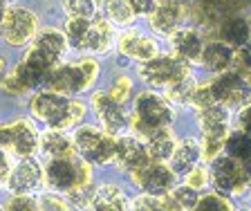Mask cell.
<instances>
[{"mask_svg":"<svg viewBox=\"0 0 251 211\" xmlns=\"http://www.w3.org/2000/svg\"><path fill=\"white\" fill-rule=\"evenodd\" d=\"M193 117L200 131L204 164H209L218 155H222L225 139L231 131V122H233V112L226 110L225 106L220 104H211L206 108H202V110H195Z\"/></svg>","mask_w":251,"mask_h":211,"instance_id":"obj_7","label":"cell"},{"mask_svg":"<svg viewBox=\"0 0 251 211\" xmlns=\"http://www.w3.org/2000/svg\"><path fill=\"white\" fill-rule=\"evenodd\" d=\"M231 68H235V50L222 43L220 38H206L200 70H204L206 77H218Z\"/></svg>","mask_w":251,"mask_h":211,"instance_id":"obj_23","label":"cell"},{"mask_svg":"<svg viewBox=\"0 0 251 211\" xmlns=\"http://www.w3.org/2000/svg\"><path fill=\"white\" fill-rule=\"evenodd\" d=\"M235 126L251 137V104L247 106V108H242V110L235 115Z\"/></svg>","mask_w":251,"mask_h":211,"instance_id":"obj_41","label":"cell"},{"mask_svg":"<svg viewBox=\"0 0 251 211\" xmlns=\"http://www.w3.org/2000/svg\"><path fill=\"white\" fill-rule=\"evenodd\" d=\"M135 79L141 88L157 90V92H166L173 85H177L179 81L188 79L198 74V70L186 65L184 61H179L177 56H173L168 50H164L162 54H157L155 58L146 61L141 65H135Z\"/></svg>","mask_w":251,"mask_h":211,"instance_id":"obj_5","label":"cell"},{"mask_svg":"<svg viewBox=\"0 0 251 211\" xmlns=\"http://www.w3.org/2000/svg\"><path fill=\"white\" fill-rule=\"evenodd\" d=\"M90 108L81 97H65L52 90H36L29 97V115L36 122L45 124L47 131H74L85 124Z\"/></svg>","mask_w":251,"mask_h":211,"instance_id":"obj_1","label":"cell"},{"mask_svg":"<svg viewBox=\"0 0 251 211\" xmlns=\"http://www.w3.org/2000/svg\"><path fill=\"white\" fill-rule=\"evenodd\" d=\"M211 38H220L222 43H226L229 48H233L235 52L240 48H245L251 41V25L249 16H229L215 27V32Z\"/></svg>","mask_w":251,"mask_h":211,"instance_id":"obj_25","label":"cell"},{"mask_svg":"<svg viewBox=\"0 0 251 211\" xmlns=\"http://www.w3.org/2000/svg\"><path fill=\"white\" fill-rule=\"evenodd\" d=\"M65 18H92L99 14V5L94 0H61Z\"/></svg>","mask_w":251,"mask_h":211,"instance_id":"obj_34","label":"cell"},{"mask_svg":"<svg viewBox=\"0 0 251 211\" xmlns=\"http://www.w3.org/2000/svg\"><path fill=\"white\" fill-rule=\"evenodd\" d=\"M198 81H200V74H193V77L179 81L177 85H173L171 90H166L164 95L168 97V101L177 110H191V101H193V92L198 88Z\"/></svg>","mask_w":251,"mask_h":211,"instance_id":"obj_32","label":"cell"},{"mask_svg":"<svg viewBox=\"0 0 251 211\" xmlns=\"http://www.w3.org/2000/svg\"><path fill=\"white\" fill-rule=\"evenodd\" d=\"M247 169H249V193H251V162H247Z\"/></svg>","mask_w":251,"mask_h":211,"instance_id":"obj_44","label":"cell"},{"mask_svg":"<svg viewBox=\"0 0 251 211\" xmlns=\"http://www.w3.org/2000/svg\"><path fill=\"white\" fill-rule=\"evenodd\" d=\"M85 211H130V195L117 182H103Z\"/></svg>","mask_w":251,"mask_h":211,"instance_id":"obj_24","label":"cell"},{"mask_svg":"<svg viewBox=\"0 0 251 211\" xmlns=\"http://www.w3.org/2000/svg\"><path fill=\"white\" fill-rule=\"evenodd\" d=\"M0 151H7L11 158H34L41 151V132L31 119H14L0 126Z\"/></svg>","mask_w":251,"mask_h":211,"instance_id":"obj_16","label":"cell"},{"mask_svg":"<svg viewBox=\"0 0 251 211\" xmlns=\"http://www.w3.org/2000/svg\"><path fill=\"white\" fill-rule=\"evenodd\" d=\"M103 77V63L94 56H78L72 61H63L50 72L45 88L65 97H81L92 92Z\"/></svg>","mask_w":251,"mask_h":211,"instance_id":"obj_4","label":"cell"},{"mask_svg":"<svg viewBox=\"0 0 251 211\" xmlns=\"http://www.w3.org/2000/svg\"><path fill=\"white\" fill-rule=\"evenodd\" d=\"M68 52H70V45L63 29H58V27H41L38 34L34 36V41L27 45V52L23 54L21 61H25L29 68L50 77V72L58 63L65 61Z\"/></svg>","mask_w":251,"mask_h":211,"instance_id":"obj_6","label":"cell"},{"mask_svg":"<svg viewBox=\"0 0 251 211\" xmlns=\"http://www.w3.org/2000/svg\"><path fill=\"white\" fill-rule=\"evenodd\" d=\"M184 185H188L191 189H195V191H200L202 193L206 186L211 185V175H209V164H200V166H195L193 171L188 175H184Z\"/></svg>","mask_w":251,"mask_h":211,"instance_id":"obj_37","label":"cell"},{"mask_svg":"<svg viewBox=\"0 0 251 211\" xmlns=\"http://www.w3.org/2000/svg\"><path fill=\"white\" fill-rule=\"evenodd\" d=\"M63 34L68 38L70 50L78 52V56H94L103 61L115 54L119 29L110 25L99 11L92 18H65Z\"/></svg>","mask_w":251,"mask_h":211,"instance_id":"obj_2","label":"cell"},{"mask_svg":"<svg viewBox=\"0 0 251 211\" xmlns=\"http://www.w3.org/2000/svg\"><path fill=\"white\" fill-rule=\"evenodd\" d=\"M130 211H182L177 202L166 195H151V193H137L130 198Z\"/></svg>","mask_w":251,"mask_h":211,"instance_id":"obj_31","label":"cell"},{"mask_svg":"<svg viewBox=\"0 0 251 211\" xmlns=\"http://www.w3.org/2000/svg\"><path fill=\"white\" fill-rule=\"evenodd\" d=\"M94 2H97V5L101 7V5H103V2H105V0H94Z\"/></svg>","mask_w":251,"mask_h":211,"instance_id":"obj_46","label":"cell"},{"mask_svg":"<svg viewBox=\"0 0 251 211\" xmlns=\"http://www.w3.org/2000/svg\"><path fill=\"white\" fill-rule=\"evenodd\" d=\"M38 207L41 211H74V207L68 202V198L63 193H54V191H47L38 198Z\"/></svg>","mask_w":251,"mask_h":211,"instance_id":"obj_36","label":"cell"},{"mask_svg":"<svg viewBox=\"0 0 251 211\" xmlns=\"http://www.w3.org/2000/svg\"><path fill=\"white\" fill-rule=\"evenodd\" d=\"M128 5H130L132 14L137 16V21H146L157 9V0H128Z\"/></svg>","mask_w":251,"mask_h":211,"instance_id":"obj_38","label":"cell"},{"mask_svg":"<svg viewBox=\"0 0 251 211\" xmlns=\"http://www.w3.org/2000/svg\"><path fill=\"white\" fill-rule=\"evenodd\" d=\"M222 155L238 159V162H251V137L247 132H242L240 128H231L229 135L225 139V148Z\"/></svg>","mask_w":251,"mask_h":211,"instance_id":"obj_30","label":"cell"},{"mask_svg":"<svg viewBox=\"0 0 251 211\" xmlns=\"http://www.w3.org/2000/svg\"><path fill=\"white\" fill-rule=\"evenodd\" d=\"M249 25H251V14H249Z\"/></svg>","mask_w":251,"mask_h":211,"instance_id":"obj_48","label":"cell"},{"mask_svg":"<svg viewBox=\"0 0 251 211\" xmlns=\"http://www.w3.org/2000/svg\"><path fill=\"white\" fill-rule=\"evenodd\" d=\"M175 142H177V135L173 128H159L144 139L148 158L155 159V162H168L173 155V148H175Z\"/></svg>","mask_w":251,"mask_h":211,"instance_id":"obj_26","label":"cell"},{"mask_svg":"<svg viewBox=\"0 0 251 211\" xmlns=\"http://www.w3.org/2000/svg\"><path fill=\"white\" fill-rule=\"evenodd\" d=\"M99 11L103 14V18L115 27V29H128V27L139 25L137 16L132 14L128 0H105L103 5L99 7Z\"/></svg>","mask_w":251,"mask_h":211,"instance_id":"obj_28","label":"cell"},{"mask_svg":"<svg viewBox=\"0 0 251 211\" xmlns=\"http://www.w3.org/2000/svg\"><path fill=\"white\" fill-rule=\"evenodd\" d=\"M11 169H14L11 155L7 153V151H0V186H7V180H9Z\"/></svg>","mask_w":251,"mask_h":211,"instance_id":"obj_39","label":"cell"},{"mask_svg":"<svg viewBox=\"0 0 251 211\" xmlns=\"http://www.w3.org/2000/svg\"><path fill=\"white\" fill-rule=\"evenodd\" d=\"M0 2H5V5H14V0H0Z\"/></svg>","mask_w":251,"mask_h":211,"instance_id":"obj_45","label":"cell"},{"mask_svg":"<svg viewBox=\"0 0 251 211\" xmlns=\"http://www.w3.org/2000/svg\"><path fill=\"white\" fill-rule=\"evenodd\" d=\"M179 110L168 101L164 92L141 88L130 101V132L139 139H146L159 128H173Z\"/></svg>","mask_w":251,"mask_h":211,"instance_id":"obj_3","label":"cell"},{"mask_svg":"<svg viewBox=\"0 0 251 211\" xmlns=\"http://www.w3.org/2000/svg\"><path fill=\"white\" fill-rule=\"evenodd\" d=\"M41 153L47 159L52 158H70V155H76L72 144V135L63 131H45L41 132Z\"/></svg>","mask_w":251,"mask_h":211,"instance_id":"obj_27","label":"cell"},{"mask_svg":"<svg viewBox=\"0 0 251 211\" xmlns=\"http://www.w3.org/2000/svg\"><path fill=\"white\" fill-rule=\"evenodd\" d=\"M72 144L76 155L90 166H108L115 159L117 137L101 131L97 124H81L72 131Z\"/></svg>","mask_w":251,"mask_h":211,"instance_id":"obj_9","label":"cell"},{"mask_svg":"<svg viewBox=\"0 0 251 211\" xmlns=\"http://www.w3.org/2000/svg\"><path fill=\"white\" fill-rule=\"evenodd\" d=\"M45 185L43 164L36 158H23L14 164L7 180V189L11 195H34Z\"/></svg>","mask_w":251,"mask_h":211,"instance_id":"obj_20","label":"cell"},{"mask_svg":"<svg viewBox=\"0 0 251 211\" xmlns=\"http://www.w3.org/2000/svg\"><path fill=\"white\" fill-rule=\"evenodd\" d=\"M130 182L139 189V193L151 195H166L175 189L177 185V175L173 173L168 162H155L148 159L137 173L130 175Z\"/></svg>","mask_w":251,"mask_h":211,"instance_id":"obj_18","label":"cell"},{"mask_svg":"<svg viewBox=\"0 0 251 211\" xmlns=\"http://www.w3.org/2000/svg\"><path fill=\"white\" fill-rule=\"evenodd\" d=\"M5 74H7V58L0 54V79H2Z\"/></svg>","mask_w":251,"mask_h":211,"instance_id":"obj_42","label":"cell"},{"mask_svg":"<svg viewBox=\"0 0 251 211\" xmlns=\"http://www.w3.org/2000/svg\"><path fill=\"white\" fill-rule=\"evenodd\" d=\"M38 211H41V207H38Z\"/></svg>","mask_w":251,"mask_h":211,"instance_id":"obj_49","label":"cell"},{"mask_svg":"<svg viewBox=\"0 0 251 211\" xmlns=\"http://www.w3.org/2000/svg\"><path fill=\"white\" fill-rule=\"evenodd\" d=\"M148 159L151 158H148V151H146L144 139H139L137 135H132V132H126V135L117 137L115 159H112V164H115L121 173H126L128 178H130V175L137 173Z\"/></svg>","mask_w":251,"mask_h":211,"instance_id":"obj_21","label":"cell"},{"mask_svg":"<svg viewBox=\"0 0 251 211\" xmlns=\"http://www.w3.org/2000/svg\"><path fill=\"white\" fill-rule=\"evenodd\" d=\"M209 175L213 191L226 198L249 193V169L245 162H238L229 155H218L213 162H209Z\"/></svg>","mask_w":251,"mask_h":211,"instance_id":"obj_14","label":"cell"},{"mask_svg":"<svg viewBox=\"0 0 251 211\" xmlns=\"http://www.w3.org/2000/svg\"><path fill=\"white\" fill-rule=\"evenodd\" d=\"M191 23L198 25L206 38L213 36L215 27L229 16H249L251 0H188Z\"/></svg>","mask_w":251,"mask_h":211,"instance_id":"obj_13","label":"cell"},{"mask_svg":"<svg viewBox=\"0 0 251 211\" xmlns=\"http://www.w3.org/2000/svg\"><path fill=\"white\" fill-rule=\"evenodd\" d=\"M191 23L188 0H157V9L146 18V29H151L159 41L166 43L173 34Z\"/></svg>","mask_w":251,"mask_h":211,"instance_id":"obj_17","label":"cell"},{"mask_svg":"<svg viewBox=\"0 0 251 211\" xmlns=\"http://www.w3.org/2000/svg\"><path fill=\"white\" fill-rule=\"evenodd\" d=\"M135 88H137V79L130 70H128V72H115L110 77L108 85H105V90L112 95V99H117L124 106H130L132 97H135V92H137Z\"/></svg>","mask_w":251,"mask_h":211,"instance_id":"obj_29","label":"cell"},{"mask_svg":"<svg viewBox=\"0 0 251 211\" xmlns=\"http://www.w3.org/2000/svg\"><path fill=\"white\" fill-rule=\"evenodd\" d=\"M164 52V41L155 36L151 29L141 25L128 27V29H121L119 36H117V48L112 56L126 61L128 65H141L155 58L157 54Z\"/></svg>","mask_w":251,"mask_h":211,"instance_id":"obj_11","label":"cell"},{"mask_svg":"<svg viewBox=\"0 0 251 211\" xmlns=\"http://www.w3.org/2000/svg\"><path fill=\"white\" fill-rule=\"evenodd\" d=\"M88 108L97 119V126L112 137L130 132V106L112 99L105 88H94L88 97Z\"/></svg>","mask_w":251,"mask_h":211,"instance_id":"obj_12","label":"cell"},{"mask_svg":"<svg viewBox=\"0 0 251 211\" xmlns=\"http://www.w3.org/2000/svg\"><path fill=\"white\" fill-rule=\"evenodd\" d=\"M41 29V21L34 9L25 5H7L2 25H0V38L9 48H27Z\"/></svg>","mask_w":251,"mask_h":211,"instance_id":"obj_15","label":"cell"},{"mask_svg":"<svg viewBox=\"0 0 251 211\" xmlns=\"http://www.w3.org/2000/svg\"><path fill=\"white\" fill-rule=\"evenodd\" d=\"M5 9H7V5H5V2H0V25H2V16H5Z\"/></svg>","mask_w":251,"mask_h":211,"instance_id":"obj_43","label":"cell"},{"mask_svg":"<svg viewBox=\"0 0 251 211\" xmlns=\"http://www.w3.org/2000/svg\"><path fill=\"white\" fill-rule=\"evenodd\" d=\"M206 83L215 104L225 106L233 115L251 104V72L240 70L238 65L218 77H206Z\"/></svg>","mask_w":251,"mask_h":211,"instance_id":"obj_8","label":"cell"},{"mask_svg":"<svg viewBox=\"0 0 251 211\" xmlns=\"http://www.w3.org/2000/svg\"><path fill=\"white\" fill-rule=\"evenodd\" d=\"M0 211H7V209H5V207H2V205H0Z\"/></svg>","mask_w":251,"mask_h":211,"instance_id":"obj_47","label":"cell"},{"mask_svg":"<svg viewBox=\"0 0 251 211\" xmlns=\"http://www.w3.org/2000/svg\"><path fill=\"white\" fill-rule=\"evenodd\" d=\"M45 173V186L54 193H70L72 189L85 185L90 180H94L92 166L88 162L78 158V155H70V158H52L47 159L43 166Z\"/></svg>","mask_w":251,"mask_h":211,"instance_id":"obj_10","label":"cell"},{"mask_svg":"<svg viewBox=\"0 0 251 211\" xmlns=\"http://www.w3.org/2000/svg\"><path fill=\"white\" fill-rule=\"evenodd\" d=\"M235 65H238L240 70L251 72V41L247 43L245 48H240L238 52H235Z\"/></svg>","mask_w":251,"mask_h":211,"instance_id":"obj_40","label":"cell"},{"mask_svg":"<svg viewBox=\"0 0 251 211\" xmlns=\"http://www.w3.org/2000/svg\"><path fill=\"white\" fill-rule=\"evenodd\" d=\"M171 198L175 202H177V207L182 211H191L195 205H198V200H200V191H195V189H191L188 185H175V189L171 191Z\"/></svg>","mask_w":251,"mask_h":211,"instance_id":"obj_35","label":"cell"},{"mask_svg":"<svg viewBox=\"0 0 251 211\" xmlns=\"http://www.w3.org/2000/svg\"><path fill=\"white\" fill-rule=\"evenodd\" d=\"M202 162H204V153H202L200 137H193V135L177 137L175 148H173V155L168 159V166L173 169V173L177 175V178H184V175H188Z\"/></svg>","mask_w":251,"mask_h":211,"instance_id":"obj_22","label":"cell"},{"mask_svg":"<svg viewBox=\"0 0 251 211\" xmlns=\"http://www.w3.org/2000/svg\"><path fill=\"white\" fill-rule=\"evenodd\" d=\"M191 211H235V205L231 198L218 193V191H206L200 195L198 205Z\"/></svg>","mask_w":251,"mask_h":211,"instance_id":"obj_33","label":"cell"},{"mask_svg":"<svg viewBox=\"0 0 251 211\" xmlns=\"http://www.w3.org/2000/svg\"><path fill=\"white\" fill-rule=\"evenodd\" d=\"M164 45L168 48V52L173 56H177L179 61H184L186 65L198 70L200 61H202L204 45H206V34L198 25L188 23V25H184L182 29H177V32L173 34Z\"/></svg>","mask_w":251,"mask_h":211,"instance_id":"obj_19","label":"cell"}]
</instances>
